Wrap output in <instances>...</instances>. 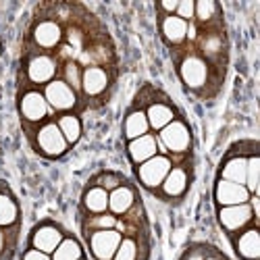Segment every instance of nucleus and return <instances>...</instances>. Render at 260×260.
<instances>
[{
  "instance_id": "1",
  "label": "nucleus",
  "mask_w": 260,
  "mask_h": 260,
  "mask_svg": "<svg viewBox=\"0 0 260 260\" xmlns=\"http://www.w3.org/2000/svg\"><path fill=\"white\" fill-rule=\"evenodd\" d=\"M169 52H171L173 67H175L183 88L189 94H193L200 100H214L219 96L227 75L212 69L210 64L196 52L193 44L185 42L183 46L173 48Z\"/></svg>"
},
{
  "instance_id": "2",
  "label": "nucleus",
  "mask_w": 260,
  "mask_h": 260,
  "mask_svg": "<svg viewBox=\"0 0 260 260\" xmlns=\"http://www.w3.org/2000/svg\"><path fill=\"white\" fill-rule=\"evenodd\" d=\"M56 75H58V58L54 52H42L36 48L21 46L17 88L44 90V85L54 81Z\"/></svg>"
},
{
  "instance_id": "3",
  "label": "nucleus",
  "mask_w": 260,
  "mask_h": 260,
  "mask_svg": "<svg viewBox=\"0 0 260 260\" xmlns=\"http://www.w3.org/2000/svg\"><path fill=\"white\" fill-rule=\"evenodd\" d=\"M132 104L144 108L148 125H150V132L152 134H158L160 129H165L171 121H175L179 115H183L177 108V104L173 102L160 88H156V85H152V83H144L142 88L136 92Z\"/></svg>"
},
{
  "instance_id": "4",
  "label": "nucleus",
  "mask_w": 260,
  "mask_h": 260,
  "mask_svg": "<svg viewBox=\"0 0 260 260\" xmlns=\"http://www.w3.org/2000/svg\"><path fill=\"white\" fill-rule=\"evenodd\" d=\"M117 77V71H108L102 67H85L81 75V100L85 108H102L111 100Z\"/></svg>"
},
{
  "instance_id": "5",
  "label": "nucleus",
  "mask_w": 260,
  "mask_h": 260,
  "mask_svg": "<svg viewBox=\"0 0 260 260\" xmlns=\"http://www.w3.org/2000/svg\"><path fill=\"white\" fill-rule=\"evenodd\" d=\"M23 134L31 146V150L36 154L40 156H44L48 160H56V158H62L64 154L71 150V146L67 144V140L62 138L60 134V129L52 119L44 121L42 125L38 127H31V129H23Z\"/></svg>"
},
{
  "instance_id": "6",
  "label": "nucleus",
  "mask_w": 260,
  "mask_h": 260,
  "mask_svg": "<svg viewBox=\"0 0 260 260\" xmlns=\"http://www.w3.org/2000/svg\"><path fill=\"white\" fill-rule=\"evenodd\" d=\"M62 42H64V31H62L58 21L34 11L31 19H29V25L25 29L23 46L36 48L42 52H56Z\"/></svg>"
},
{
  "instance_id": "7",
  "label": "nucleus",
  "mask_w": 260,
  "mask_h": 260,
  "mask_svg": "<svg viewBox=\"0 0 260 260\" xmlns=\"http://www.w3.org/2000/svg\"><path fill=\"white\" fill-rule=\"evenodd\" d=\"M196 52L210 64L212 69L227 75L229 69V36L227 27L223 29H200L193 42Z\"/></svg>"
},
{
  "instance_id": "8",
  "label": "nucleus",
  "mask_w": 260,
  "mask_h": 260,
  "mask_svg": "<svg viewBox=\"0 0 260 260\" xmlns=\"http://www.w3.org/2000/svg\"><path fill=\"white\" fill-rule=\"evenodd\" d=\"M254 152H258L256 140H240V142L231 144L223 156V160H221V165H219L216 179H225L231 183L246 185V167H248V158Z\"/></svg>"
},
{
  "instance_id": "9",
  "label": "nucleus",
  "mask_w": 260,
  "mask_h": 260,
  "mask_svg": "<svg viewBox=\"0 0 260 260\" xmlns=\"http://www.w3.org/2000/svg\"><path fill=\"white\" fill-rule=\"evenodd\" d=\"M17 113L21 119V127L31 129L44 121L56 117L44 98V92L38 88H17Z\"/></svg>"
},
{
  "instance_id": "10",
  "label": "nucleus",
  "mask_w": 260,
  "mask_h": 260,
  "mask_svg": "<svg viewBox=\"0 0 260 260\" xmlns=\"http://www.w3.org/2000/svg\"><path fill=\"white\" fill-rule=\"evenodd\" d=\"M156 140H158V154H167V156L193 154V134L183 115H179L165 129H160L156 134Z\"/></svg>"
},
{
  "instance_id": "11",
  "label": "nucleus",
  "mask_w": 260,
  "mask_h": 260,
  "mask_svg": "<svg viewBox=\"0 0 260 260\" xmlns=\"http://www.w3.org/2000/svg\"><path fill=\"white\" fill-rule=\"evenodd\" d=\"M193 183V162H185L179 167H173L169 171V175L160 183V187L154 191V196L162 202L177 204L181 202Z\"/></svg>"
},
{
  "instance_id": "12",
  "label": "nucleus",
  "mask_w": 260,
  "mask_h": 260,
  "mask_svg": "<svg viewBox=\"0 0 260 260\" xmlns=\"http://www.w3.org/2000/svg\"><path fill=\"white\" fill-rule=\"evenodd\" d=\"M44 98L50 106V111L54 115H62V113H75V115H81L85 111V104L81 100V96L69 88L67 83L62 79H54L50 81L48 85H44Z\"/></svg>"
},
{
  "instance_id": "13",
  "label": "nucleus",
  "mask_w": 260,
  "mask_h": 260,
  "mask_svg": "<svg viewBox=\"0 0 260 260\" xmlns=\"http://www.w3.org/2000/svg\"><path fill=\"white\" fill-rule=\"evenodd\" d=\"M171 169H173L171 158L167 154H156V156H152L150 160L134 167V173H136L138 183L144 189H148L150 193H154L160 187V183L165 181V177L169 175Z\"/></svg>"
},
{
  "instance_id": "14",
  "label": "nucleus",
  "mask_w": 260,
  "mask_h": 260,
  "mask_svg": "<svg viewBox=\"0 0 260 260\" xmlns=\"http://www.w3.org/2000/svg\"><path fill=\"white\" fill-rule=\"evenodd\" d=\"M64 229L50 221V219H44L40 221L38 225H34V229L29 231V240H27V248H34V250H40L44 254H52L58 244L64 240Z\"/></svg>"
},
{
  "instance_id": "15",
  "label": "nucleus",
  "mask_w": 260,
  "mask_h": 260,
  "mask_svg": "<svg viewBox=\"0 0 260 260\" xmlns=\"http://www.w3.org/2000/svg\"><path fill=\"white\" fill-rule=\"evenodd\" d=\"M216 219H219L221 229L227 235H231L235 231H242L250 223L258 221V210H254L250 202L237 204V206H223V208H216Z\"/></svg>"
},
{
  "instance_id": "16",
  "label": "nucleus",
  "mask_w": 260,
  "mask_h": 260,
  "mask_svg": "<svg viewBox=\"0 0 260 260\" xmlns=\"http://www.w3.org/2000/svg\"><path fill=\"white\" fill-rule=\"evenodd\" d=\"M85 244L90 248V254L94 260H113L123 235L117 229H104V231H92L83 235Z\"/></svg>"
},
{
  "instance_id": "17",
  "label": "nucleus",
  "mask_w": 260,
  "mask_h": 260,
  "mask_svg": "<svg viewBox=\"0 0 260 260\" xmlns=\"http://www.w3.org/2000/svg\"><path fill=\"white\" fill-rule=\"evenodd\" d=\"M229 237V242L235 250V254L242 260H260V231H258V221L250 223L242 231H235Z\"/></svg>"
},
{
  "instance_id": "18",
  "label": "nucleus",
  "mask_w": 260,
  "mask_h": 260,
  "mask_svg": "<svg viewBox=\"0 0 260 260\" xmlns=\"http://www.w3.org/2000/svg\"><path fill=\"white\" fill-rule=\"evenodd\" d=\"M187 21L179 19L177 15H160L158 13V34L162 44L173 50V48H179L185 44L187 40Z\"/></svg>"
},
{
  "instance_id": "19",
  "label": "nucleus",
  "mask_w": 260,
  "mask_h": 260,
  "mask_svg": "<svg viewBox=\"0 0 260 260\" xmlns=\"http://www.w3.org/2000/svg\"><path fill=\"white\" fill-rule=\"evenodd\" d=\"M212 198H214L216 208L237 206V204H246L250 200V191L246 189V185L231 183L225 179H216L214 187H212Z\"/></svg>"
},
{
  "instance_id": "20",
  "label": "nucleus",
  "mask_w": 260,
  "mask_h": 260,
  "mask_svg": "<svg viewBox=\"0 0 260 260\" xmlns=\"http://www.w3.org/2000/svg\"><path fill=\"white\" fill-rule=\"evenodd\" d=\"M193 25L200 29H223L225 25V15L223 7L212 0H202V3L193 5Z\"/></svg>"
},
{
  "instance_id": "21",
  "label": "nucleus",
  "mask_w": 260,
  "mask_h": 260,
  "mask_svg": "<svg viewBox=\"0 0 260 260\" xmlns=\"http://www.w3.org/2000/svg\"><path fill=\"white\" fill-rule=\"evenodd\" d=\"M140 200L142 198H140L138 187L127 179L121 187H117V189H113L111 193H108V212L115 214V216H123L125 212L132 210Z\"/></svg>"
},
{
  "instance_id": "22",
  "label": "nucleus",
  "mask_w": 260,
  "mask_h": 260,
  "mask_svg": "<svg viewBox=\"0 0 260 260\" xmlns=\"http://www.w3.org/2000/svg\"><path fill=\"white\" fill-rule=\"evenodd\" d=\"M125 152H127V158L134 167L150 160L152 156L158 154V140H156V134H146L142 138H136L132 142L125 144Z\"/></svg>"
},
{
  "instance_id": "23",
  "label": "nucleus",
  "mask_w": 260,
  "mask_h": 260,
  "mask_svg": "<svg viewBox=\"0 0 260 260\" xmlns=\"http://www.w3.org/2000/svg\"><path fill=\"white\" fill-rule=\"evenodd\" d=\"M121 134H123L125 142H132L136 138H142V136L150 134V125H148L144 108H140L136 104H129V108L125 111V117H123Z\"/></svg>"
},
{
  "instance_id": "24",
  "label": "nucleus",
  "mask_w": 260,
  "mask_h": 260,
  "mask_svg": "<svg viewBox=\"0 0 260 260\" xmlns=\"http://www.w3.org/2000/svg\"><path fill=\"white\" fill-rule=\"evenodd\" d=\"M100 212H108V191L102 189V187L85 183V187L81 191L77 216H83V214H100Z\"/></svg>"
},
{
  "instance_id": "25",
  "label": "nucleus",
  "mask_w": 260,
  "mask_h": 260,
  "mask_svg": "<svg viewBox=\"0 0 260 260\" xmlns=\"http://www.w3.org/2000/svg\"><path fill=\"white\" fill-rule=\"evenodd\" d=\"M0 227H21V206L5 181H0Z\"/></svg>"
},
{
  "instance_id": "26",
  "label": "nucleus",
  "mask_w": 260,
  "mask_h": 260,
  "mask_svg": "<svg viewBox=\"0 0 260 260\" xmlns=\"http://www.w3.org/2000/svg\"><path fill=\"white\" fill-rule=\"evenodd\" d=\"M150 250H152V242L123 237L113 260H150Z\"/></svg>"
},
{
  "instance_id": "27",
  "label": "nucleus",
  "mask_w": 260,
  "mask_h": 260,
  "mask_svg": "<svg viewBox=\"0 0 260 260\" xmlns=\"http://www.w3.org/2000/svg\"><path fill=\"white\" fill-rule=\"evenodd\" d=\"M58 129L62 138L67 140V144L73 148L79 140H81V134H83V123H81V117L75 115V113H62V115H56L54 117Z\"/></svg>"
},
{
  "instance_id": "28",
  "label": "nucleus",
  "mask_w": 260,
  "mask_h": 260,
  "mask_svg": "<svg viewBox=\"0 0 260 260\" xmlns=\"http://www.w3.org/2000/svg\"><path fill=\"white\" fill-rule=\"evenodd\" d=\"M81 75H83V69H81V64L77 60H73V58H58V75H56V79H62L79 96H81Z\"/></svg>"
},
{
  "instance_id": "29",
  "label": "nucleus",
  "mask_w": 260,
  "mask_h": 260,
  "mask_svg": "<svg viewBox=\"0 0 260 260\" xmlns=\"http://www.w3.org/2000/svg\"><path fill=\"white\" fill-rule=\"evenodd\" d=\"M79 227H81V235L92 233V231L115 229V227H117V216H115V214H111V212L83 214V216H79Z\"/></svg>"
},
{
  "instance_id": "30",
  "label": "nucleus",
  "mask_w": 260,
  "mask_h": 260,
  "mask_svg": "<svg viewBox=\"0 0 260 260\" xmlns=\"http://www.w3.org/2000/svg\"><path fill=\"white\" fill-rule=\"evenodd\" d=\"M52 260H81L83 258V248L77 242V237L73 235H64V240L58 244V248L50 254Z\"/></svg>"
},
{
  "instance_id": "31",
  "label": "nucleus",
  "mask_w": 260,
  "mask_h": 260,
  "mask_svg": "<svg viewBox=\"0 0 260 260\" xmlns=\"http://www.w3.org/2000/svg\"><path fill=\"white\" fill-rule=\"evenodd\" d=\"M125 181H127V177H125V175H121V173H117V171H108V169L98 171L96 175H92V177L88 179V183H90V185L102 187V189H106L108 193H111L113 189H117V187H121Z\"/></svg>"
},
{
  "instance_id": "32",
  "label": "nucleus",
  "mask_w": 260,
  "mask_h": 260,
  "mask_svg": "<svg viewBox=\"0 0 260 260\" xmlns=\"http://www.w3.org/2000/svg\"><path fill=\"white\" fill-rule=\"evenodd\" d=\"M21 227H0V260H13L19 244Z\"/></svg>"
},
{
  "instance_id": "33",
  "label": "nucleus",
  "mask_w": 260,
  "mask_h": 260,
  "mask_svg": "<svg viewBox=\"0 0 260 260\" xmlns=\"http://www.w3.org/2000/svg\"><path fill=\"white\" fill-rule=\"evenodd\" d=\"M258 169H260V160H258V152H254L248 158V167H246V189L250 191V196H258Z\"/></svg>"
},
{
  "instance_id": "34",
  "label": "nucleus",
  "mask_w": 260,
  "mask_h": 260,
  "mask_svg": "<svg viewBox=\"0 0 260 260\" xmlns=\"http://www.w3.org/2000/svg\"><path fill=\"white\" fill-rule=\"evenodd\" d=\"M208 250H210V244H202V242L189 244V246L183 250V254H181L179 260H204L206 254H208Z\"/></svg>"
},
{
  "instance_id": "35",
  "label": "nucleus",
  "mask_w": 260,
  "mask_h": 260,
  "mask_svg": "<svg viewBox=\"0 0 260 260\" xmlns=\"http://www.w3.org/2000/svg\"><path fill=\"white\" fill-rule=\"evenodd\" d=\"M193 5H196V3H191V0H183V3L177 5L175 15H177L179 19L187 21V23H191V21H193Z\"/></svg>"
},
{
  "instance_id": "36",
  "label": "nucleus",
  "mask_w": 260,
  "mask_h": 260,
  "mask_svg": "<svg viewBox=\"0 0 260 260\" xmlns=\"http://www.w3.org/2000/svg\"><path fill=\"white\" fill-rule=\"evenodd\" d=\"M21 260H52L50 254H44L40 250H34V248H27L23 252V256H21Z\"/></svg>"
},
{
  "instance_id": "37",
  "label": "nucleus",
  "mask_w": 260,
  "mask_h": 260,
  "mask_svg": "<svg viewBox=\"0 0 260 260\" xmlns=\"http://www.w3.org/2000/svg\"><path fill=\"white\" fill-rule=\"evenodd\" d=\"M204 260H229L219 248H214V246H210V250H208V254H206V258Z\"/></svg>"
},
{
  "instance_id": "38",
  "label": "nucleus",
  "mask_w": 260,
  "mask_h": 260,
  "mask_svg": "<svg viewBox=\"0 0 260 260\" xmlns=\"http://www.w3.org/2000/svg\"><path fill=\"white\" fill-rule=\"evenodd\" d=\"M81 260H85V256H83V258H81Z\"/></svg>"
}]
</instances>
